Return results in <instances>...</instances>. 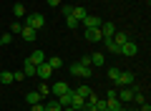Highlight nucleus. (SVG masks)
I'll use <instances>...</instances> for the list:
<instances>
[{
    "label": "nucleus",
    "instance_id": "dca6fc26",
    "mask_svg": "<svg viewBox=\"0 0 151 111\" xmlns=\"http://www.w3.org/2000/svg\"><path fill=\"white\" fill-rule=\"evenodd\" d=\"M91 66H106V56L103 53H91Z\"/></svg>",
    "mask_w": 151,
    "mask_h": 111
},
{
    "label": "nucleus",
    "instance_id": "f704fd0d",
    "mask_svg": "<svg viewBox=\"0 0 151 111\" xmlns=\"http://www.w3.org/2000/svg\"><path fill=\"white\" fill-rule=\"evenodd\" d=\"M78 63H83V66H91V53H88V56H83V58L78 61Z\"/></svg>",
    "mask_w": 151,
    "mask_h": 111
},
{
    "label": "nucleus",
    "instance_id": "423d86ee",
    "mask_svg": "<svg viewBox=\"0 0 151 111\" xmlns=\"http://www.w3.org/2000/svg\"><path fill=\"white\" fill-rule=\"evenodd\" d=\"M35 76H40L43 81H48L50 76H53V68H50L48 63H40V66H35Z\"/></svg>",
    "mask_w": 151,
    "mask_h": 111
},
{
    "label": "nucleus",
    "instance_id": "412c9836",
    "mask_svg": "<svg viewBox=\"0 0 151 111\" xmlns=\"http://www.w3.org/2000/svg\"><path fill=\"white\" fill-rule=\"evenodd\" d=\"M23 73H25V76H35V66H33L28 58L23 61Z\"/></svg>",
    "mask_w": 151,
    "mask_h": 111
},
{
    "label": "nucleus",
    "instance_id": "5701e85b",
    "mask_svg": "<svg viewBox=\"0 0 151 111\" xmlns=\"http://www.w3.org/2000/svg\"><path fill=\"white\" fill-rule=\"evenodd\" d=\"M76 94H78V96H83V99H88V96H91V94H93V91H91V89H88V86H86V83H83V86H78V89H76Z\"/></svg>",
    "mask_w": 151,
    "mask_h": 111
},
{
    "label": "nucleus",
    "instance_id": "a878e982",
    "mask_svg": "<svg viewBox=\"0 0 151 111\" xmlns=\"http://www.w3.org/2000/svg\"><path fill=\"white\" fill-rule=\"evenodd\" d=\"M65 25H68V28H70V30H76V28L81 25V23L76 20V18H73V15H68V18H65Z\"/></svg>",
    "mask_w": 151,
    "mask_h": 111
},
{
    "label": "nucleus",
    "instance_id": "c756f323",
    "mask_svg": "<svg viewBox=\"0 0 151 111\" xmlns=\"http://www.w3.org/2000/svg\"><path fill=\"white\" fill-rule=\"evenodd\" d=\"M25 78H28V76L23 73V71H15V73H13V81H25Z\"/></svg>",
    "mask_w": 151,
    "mask_h": 111
},
{
    "label": "nucleus",
    "instance_id": "7ed1b4c3",
    "mask_svg": "<svg viewBox=\"0 0 151 111\" xmlns=\"http://www.w3.org/2000/svg\"><path fill=\"white\" fill-rule=\"evenodd\" d=\"M136 53H139V46L134 41H126L119 46V56H136Z\"/></svg>",
    "mask_w": 151,
    "mask_h": 111
},
{
    "label": "nucleus",
    "instance_id": "0eeeda50",
    "mask_svg": "<svg viewBox=\"0 0 151 111\" xmlns=\"http://www.w3.org/2000/svg\"><path fill=\"white\" fill-rule=\"evenodd\" d=\"M20 36H23V41H28V43H33L38 38V30L35 28H30V25H23V30H20Z\"/></svg>",
    "mask_w": 151,
    "mask_h": 111
},
{
    "label": "nucleus",
    "instance_id": "6ab92c4d",
    "mask_svg": "<svg viewBox=\"0 0 151 111\" xmlns=\"http://www.w3.org/2000/svg\"><path fill=\"white\" fill-rule=\"evenodd\" d=\"M111 38H113V43H116V46H121V43H126V41H129V36H126V33H121V30H116Z\"/></svg>",
    "mask_w": 151,
    "mask_h": 111
},
{
    "label": "nucleus",
    "instance_id": "473e14b6",
    "mask_svg": "<svg viewBox=\"0 0 151 111\" xmlns=\"http://www.w3.org/2000/svg\"><path fill=\"white\" fill-rule=\"evenodd\" d=\"M81 111H98V109H96V104H88V101H86V104H83V109H81Z\"/></svg>",
    "mask_w": 151,
    "mask_h": 111
},
{
    "label": "nucleus",
    "instance_id": "aec40b11",
    "mask_svg": "<svg viewBox=\"0 0 151 111\" xmlns=\"http://www.w3.org/2000/svg\"><path fill=\"white\" fill-rule=\"evenodd\" d=\"M45 63H48V66H50V68H53V71H55V68H60V66H63V61H60V58H58V56H50V58H45Z\"/></svg>",
    "mask_w": 151,
    "mask_h": 111
},
{
    "label": "nucleus",
    "instance_id": "393cba45",
    "mask_svg": "<svg viewBox=\"0 0 151 111\" xmlns=\"http://www.w3.org/2000/svg\"><path fill=\"white\" fill-rule=\"evenodd\" d=\"M43 104H45V111H60L58 101H43Z\"/></svg>",
    "mask_w": 151,
    "mask_h": 111
},
{
    "label": "nucleus",
    "instance_id": "f3484780",
    "mask_svg": "<svg viewBox=\"0 0 151 111\" xmlns=\"http://www.w3.org/2000/svg\"><path fill=\"white\" fill-rule=\"evenodd\" d=\"M13 15H15L18 20L25 18V5H23V3H15V5H13Z\"/></svg>",
    "mask_w": 151,
    "mask_h": 111
},
{
    "label": "nucleus",
    "instance_id": "9d476101",
    "mask_svg": "<svg viewBox=\"0 0 151 111\" xmlns=\"http://www.w3.org/2000/svg\"><path fill=\"white\" fill-rule=\"evenodd\" d=\"M28 61H30L33 66H40V63H45V53L43 51H33L30 56H28Z\"/></svg>",
    "mask_w": 151,
    "mask_h": 111
},
{
    "label": "nucleus",
    "instance_id": "2eb2a0df",
    "mask_svg": "<svg viewBox=\"0 0 151 111\" xmlns=\"http://www.w3.org/2000/svg\"><path fill=\"white\" fill-rule=\"evenodd\" d=\"M70 99H73V89H70V91H65L63 96H58L55 101H58V104H60V109H63V106H70Z\"/></svg>",
    "mask_w": 151,
    "mask_h": 111
},
{
    "label": "nucleus",
    "instance_id": "c9c22d12",
    "mask_svg": "<svg viewBox=\"0 0 151 111\" xmlns=\"http://www.w3.org/2000/svg\"><path fill=\"white\" fill-rule=\"evenodd\" d=\"M45 3H48L50 8H60V0H45Z\"/></svg>",
    "mask_w": 151,
    "mask_h": 111
},
{
    "label": "nucleus",
    "instance_id": "1a4fd4ad",
    "mask_svg": "<svg viewBox=\"0 0 151 111\" xmlns=\"http://www.w3.org/2000/svg\"><path fill=\"white\" fill-rule=\"evenodd\" d=\"M65 91H70V86L65 83V81H58V83H53V86H50V94H55V96H63Z\"/></svg>",
    "mask_w": 151,
    "mask_h": 111
},
{
    "label": "nucleus",
    "instance_id": "e433bc0d",
    "mask_svg": "<svg viewBox=\"0 0 151 111\" xmlns=\"http://www.w3.org/2000/svg\"><path fill=\"white\" fill-rule=\"evenodd\" d=\"M60 111H76V109H70V106H63V109H60Z\"/></svg>",
    "mask_w": 151,
    "mask_h": 111
},
{
    "label": "nucleus",
    "instance_id": "bb28decb",
    "mask_svg": "<svg viewBox=\"0 0 151 111\" xmlns=\"http://www.w3.org/2000/svg\"><path fill=\"white\" fill-rule=\"evenodd\" d=\"M38 94L43 96V99H45V96H50V86H48V83L43 81V83H40V89H38Z\"/></svg>",
    "mask_w": 151,
    "mask_h": 111
},
{
    "label": "nucleus",
    "instance_id": "72a5a7b5",
    "mask_svg": "<svg viewBox=\"0 0 151 111\" xmlns=\"http://www.w3.org/2000/svg\"><path fill=\"white\" fill-rule=\"evenodd\" d=\"M63 15H65V18L73 15V5H63Z\"/></svg>",
    "mask_w": 151,
    "mask_h": 111
},
{
    "label": "nucleus",
    "instance_id": "7c9ffc66",
    "mask_svg": "<svg viewBox=\"0 0 151 111\" xmlns=\"http://www.w3.org/2000/svg\"><path fill=\"white\" fill-rule=\"evenodd\" d=\"M108 78H111V81L119 78V68H108Z\"/></svg>",
    "mask_w": 151,
    "mask_h": 111
},
{
    "label": "nucleus",
    "instance_id": "6e6552de",
    "mask_svg": "<svg viewBox=\"0 0 151 111\" xmlns=\"http://www.w3.org/2000/svg\"><path fill=\"white\" fill-rule=\"evenodd\" d=\"M81 23H83V28H101V23H103V20H101L98 15H86Z\"/></svg>",
    "mask_w": 151,
    "mask_h": 111
},
{
    "label": "nucleus",
    "instance_id": "f257e3e1",
    "mask_svg": "<svg viewBox=\"0 0 151 111\" xmlns=\"http://www.w3.org/2000/svg\"><path fill=\"white\" fill-rule=\"evenodd\" d=\"M25 25L40 30V28L45 25V15H40V13H30V15H25Z\"/></svg>",
    "mask_w": 151,
    "mask_h": 111
},
{
    "label": "nucleus",
    "instance_id": "c85d7f7f",
    "mask_svg": "<svg viewBox=\"0 0 151 111\" xmlns=\"http://www.w3.org/2000/svg\"><path fill=\"white\" fill-rule=\"evenodd\" d=\"M0 41H3V46H8V43L13 41V36L10 33H0Z\"/></svg>",
    "mask_w": 151,
    "mask_h": 111
},
{
    "label": "nucleus",
    "instance_id": "ddd939ff",
    "mask_svg": "<svg viewBox=\"0 0 151 111\" xmlns=\"http://www.w3.org/2000/svg\"><path fill=\"white\" fill-rule=\"evenodd\" d=\"M83 104H86V99H83V96H78V94L73 91V99H70V109L81 111V109H83Z\"/></svg>",
    "mask_w": 151,
    "mask_h": 111
},
{
    "label": "nucleus",
    "instance_id": "2f4dec72",
    "mask_svg": "<svg viewBox=\"0 0 151 111\" xmlns=\"http://www.w3.org/2000/svg\"><path fill=\"white\" fill-rule=\"evenodd\" d=\"M30 111H45V104H43V101H40V104H33Z\"/></svg>",
    "mask_w": 151,
    "mask_h": 111
},
{
    "label": "nucleus",
    "instance_id": "39448f33",
    "mask_svg": "<svg viewBox=\"0 0 151 111\" xmlns=\"http://www.w3.org/2000/svg\"><path fill=\"white\" fill-rule=\"evenodd\" d=\"M83 36H86L88 43H98V41H103V36H101V30H98V28H86V30H83Z\"/></svg>",
    "mask_w": 151,
    "mask_h": 111
},
{
    "label": "nucleus",
    "instance_id": "20e7f679",
    "mask_svg": "<svg viewBox=\"0 0 151 111\" xmlns=\"http://www.w3.org/2000/svg\"><path fill=\"white\" fill-rule=\"evenodd\" d=\"M136 76L131 73V71H119V78L113 81V83H119V86H134Z\"/></svg>",
    "mask_w": 151,
    "mask_h": 111
},
{
    "label": "nucleus",
    "instance_id": "58836bf2",
    "mask_svg": "<svg viewBox=\"0 0 151 111\" xmlns=\"http://www.w3.org/2000/svg\"><path fill=\"white\" fill-rule=\"evenodd\" d=\"M0 28H3V23H0Z\"/></svg>",
    "mask_w": 151,
    "mask_h": 111
},
{
    "label": "nucleus",
    "instance_id": "4468645a",
    "mask_svg": "<svg viewBox=\"0 0 151 111\" xmlns=\"http://www.w3.org/2000/svg\"><path fill=\"white\" fill-rule=\"evenodd\" d=\"M43 101V96L38 94V91H30V94H25V104L28 106H33V104H40Z\"/></svg>",
    "mask_w": 151,
    "mask_h": 111
},
{
    "label": "nucleus",
    "instance_id": "4c0bfd02",
    "mask_svg": "<svg viewBox=\"0 0 151 111\" xmlns=\"http://www.w3.org/2000/svg\"><path fill=\"white\" fill-rule=\"evenodd\" d=\"M0 46H3V41H0Z\"/></svg>",
    "mask_w": 151,
    "mask_h": 111
},
{
    "label": "nucleus",
    "instance_id": "a211bd4d",
    "mask_svg": "<svg viewBox=\"0 0 151 111\" xmlns=\"http://www.w3.org/2000/svg\"><path fill=\"white\" fill-rule=\"evenodd\" d=\"M8 83H13V71H3L0 73V86H8Z\"/></svg>",
    "mask_w": 151,
    "mask_h": 111
},
{
    "label": "nucleus",
    "instance_id": "4be33fe9",
    "mask_svg": "<svg viewBox=\"0 0 151 111\" xmlns=\"http://www.w3.org/2000/svg\"><path fill=\"white\" fill-rule=\"evenodd\" d=\"M86 15H88V13H86V8H73V18H76L78 23H81Z\"/></svg>",
    "mask_w": 151,
    "mask_h": 111
},
{
    "label": "nucleus",
    "instance_id": "b1692460",
    "mask_svg": "<svg viewBox=\"0 0 151 111\" xmlns=\"http://www.w3.org/2000/svg\"><path fill=\"white\" fill-rule=\"evenodd\" d=\"M103 41H106V51L108 53H119V46L113 43V38H103Z\"/></svg>",
    "mask_w": 151,
    "mask_h": 111
},
{
    "label": "nucleus",
    "instance_id": "9b49d317",
    "mask_svg": "<svg viewBox=\"0 0 151 111\" xmlns=\"http://www.w3.org/2000/svg\"><path fill=\"white\" fill-rule=\"evenodd\" d=\"M98 30H101V36H103V38H111L113 33H116V25L106 20V23H101V28H98Z\"/></svg>",
    "mask_w": 151,
    "mask_h": 111
},
{
    "label": "nucleus",
    "instance_id": "f03ea898",
    "mask_svg": "<svg viewBox=\"0 0 151 111\" xmlns=\"http://www.w3.org/2000/svg\"><path fill=\"white\" fill-rule=\"evenodd\" d=\"M70 73H73V76H81V78H91V76H93V71H91V66L73 63V66H70Z\"/></svg>",
    "mask_w": 151,
    "mask_h": 111
},
{
    "label": "nucleus",
    "instance_id": "f8f14e48",
    "mask_svg": "<svg viewBox=\"0 0 151 111\" xmlns=\"http://www.w3.org/2000/svg\"><path fill=\"white\" fill-rule=\"evenodd\" d=\"M106 106H108V111H121V109H124V104L119 101V96H111V99H106Z\"/></svg>",
    "mask_w": 151,
    "mask_h": 111
},
{
    "label": "nucleus",
    "instance_id": "cd10ccee",
    "mask_svg": "<svg viewBox=\"0 0 151 111\" xmlns=\"http://www.w3.org/2000/svg\"><path fill=\"white\" fill-rule=\"evenodd\" d=\"M20 30H23V23H20V20H15V23L10 25V33H20Z\"/></svg>",
    "mask_w": 151,
    "mask_h": 111
}]
</instances>
